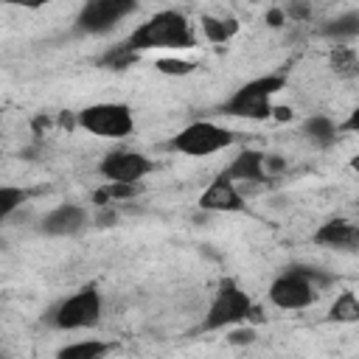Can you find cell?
<instances>
[{
    "instance_id": "1",
    "label": "cell",
    "mask_w": 359,
    "mask_h": 359,
    "mask_svg": "<svg viewBox=\"0 0 359 359\" xmlns=\"http://www.w3.org/2000/svg\"><path fill=\"white\" fill-rule=\"evenodd\" d=\"M123 45L132 53H143V50H191L196 45V36H194L191 20L182 11L163 8V11L151 14L146 22H140L123 39Z\"/></svg>"
},
{
    "instance_id": "2",
    "label": "cell",
    "mask_w": 359,
    "mask_h": 359,
    "mask_svg": "<svg viewBox=\"0 0 359 359\" xmlns=\"http://www.w3.org/2000/svg\"><path fill=\"white\" fill-rule=\"evenodd\" d=\"M325 283H331V275H325L314 266L292 264L269 283V303L283 311H303L317 303L320 289Z\"/></svg>"
},
{
    "instance_id": "3",
    "label": "cell",
    "mask_w": 359,
    "mask_h": 359,
    "mask_svg": "<svg viewBox=\"0 0 359 359\" xmlns=\"http://www.w3.org/2000/svg\"><path fill=\"white\" fill-rule=\"evenodd\" d=\"M283 87H286L283 73H266V76L250 79L222 104V112L230 118H244V121H269L275 115L272 98Z\"/></svg>"
},
{
    "instance_id": "4",
    "label": "cell",
    "mask_w": 359,
    "mask_h": 359,
    "mask_svg": "<svg viewBox=\"0 0 359 359\" xmlns=\"http://www.w3.org/2000/svg\"><path fill=\"white\" fill-rule=\"evenodd\" d=\"M252 314H255V303L238 286V280L222 278L216 292H213V297H210V303H208V311H205V320H202V331H227L233 325H241Z\"/></svg>"
},
{
    "instance_id": "5",
    "label": "cell",
    "mask_w": 359,
    "mask_h": 359,
    "mask_svg": "<svg viewBox=\"0 0 359 359\" xmlns=\"http://www.w3.org/2000/svg\"><path fill=\"white\" fill-rule=\"evenodd\" d=\"M101 311H104V297L95 283H87L73 294L62 297L48 311V323L56 331H84L101 323Z\"/></svg>"
},
{
    "instance_id": "6",
    "label": "cell",
    "mask_w": 359,
    "mask_h": 359,
    "mask_svg": "<svg viewBox=\"0 0 359 359\" xmlns=\"http://www.w3.org/2000/svg\"><path fill=\"white\" fill-rule=\"evenodd\" d=\"M76 123L101 137V140H123L126 135L135 132V115H132V107L123 104V101H98V104H90L84 109L76 112Z\"/></svg>"
},
{
    "instance_id": "7",
    "label": "cell",
    "mask_w": 359,
    "mask_h": 359,
    "mask_svg": "<svg viewBox=\"0 0 359 359\" xmlns=\"http://www.w3.org/2000/svg\"><path fill=\"white\" fill-rule=\"evenodd\" d=\"M233 143H236L233 129L213 123V121H191L168 140V149L188 154V157H210V154L230 149Z\"/></svg>"
},
{
    "instance_id": "8",
    "label": "cell",
    "mask_w": 359,
    "mask_h": 359,
    "mask_svg": "<svg viewBox=\"0 0 359 359\" xmlns=\"http://www.w3.org/2000/svg\"><path fill=\"white\" fill-rule=\"evenodd\" d=\"M137 8V0H84V6L76 14V34L84 36H101L109 34L115 25H121L132 11Z\"/></svg>"
},
{
    "instance_id": "9",
    "label": "cell",
    "mask_w": 359,
    "mask_h": 359,
    "mask_svg": "<svg viewBox=\"0 0 359 359\" xmlns=\"http://www.w3.org/2000/svg\"><path fill=\"white\" fill-rule=\"evenodd\" d=\"M151 171H154V160L146 157L143 151H135V149H112L98 163V174L109 182L140 185V180L149 177Z\"/></svg>"
},
{
    "instance_id": "10",
    "label": "cell",
    "mask_w": 359,
    "mask_h": 359,
    "mask_svg": "<svg viewBox=\"0 0 359 359\" xmlns=\"http://www.w3.org/2000/svg\"><path fill=\"white\" fill-rule=\"evenodd\" d=\"M87 224H90V213L84 205L62 202L39 219V233L50 238H67V236H79L81 230H87Z\"/></svg>"
},
{
    "instance_id": "11",
    "label": "cell",
    "mask_w": 359,
    "mask_h": 359,
    "mask_svg": "<svg viewBox=\"0 0 359 359\" xmlns=\"http://www.w3.org/2000/svg\"><path fill=\"white\" fill-rule=\"evenodd\" d=\"M199 208L208 213H238L244 210V196L236 188V180L227 171H219L210 185L199 194Z\"/></svg>"
},
{
    "instance_id": "12",
    "label": "cell",
    "mask_w": 359,
    "mask_h": 359,
    "mask_svg": "<svg viewBox=\"0 0 359 359\" xmlns=\"http://www.w3.org/2000/svg\"><path fill=\"white\" fill-rule=\"evenodd\" d=\"M314 244L339 250V252H356L359 250V224L348 219H328L314 230Z\"/></svg>"
},
{
    "instance_id": "13",
    "label": "cell",
    "mask_w": 359,
    "mask_h": 359,
    "mask_svg": "<svg viewBox=\"0 0 359 359\" xmlns=\"http://www.w3.org/2000/svg\"><path fill=\"white\" fill-rule=\"evenodd\" d=\"M236 182H266V154L261 149H241L224 168Z\"/></svg>"
},
{
    "instance_id": "14",
    "label": "cell",
    "mask_w": 359,
    "mask_h": 359,
    "mask_svg": "<svg viewBox=\"0 0 359 359\" xmlns=\"http://www.w3.org/2000/svg\"><path fill=\"white\" fill-rule=\"evenodd\" d=\"M328 67L337 79L342 81H351V79H359V53L353 45H345V42H337L328 53Z\"/></svg>"
},
{
    "instance_id": "15",
    "label": "cell",
    "mask_w": 359,
    "mask_h": 359,
    "mask_svg": "<svg viewBox=\"0 0 359 359\" xmlns=\"http://www.w3.org/2000/svg\"><path fill=\"white\" fill-rule=\"evenodd\" d=\"M303 135H306V140L311 146L325 149L339 137V123L334 118H328V115H311V118L303 121Z\"/></svg>"
},
{
    "instance_id": "16",
    "label": "cell",
    "mask_w": 359,
    "mask_h": 359,
    "mask_svg": "<svg viewBox=\"0 0 359 359\" xmlns=\"http://www.w3.org/2000/svg\"><path fill=\"white\" fill-rule=\"evenodd\" d=\"M320 34L331 42H348V39L359 36V11L351 8V11H342L331 20H325L320 25Z\"/></svg>"
},
{
    "instance_id": "17",
    "label": "cell",
    "mask_w": 359,
    "mask_h": 359,
    "mask_svg": "<svg viewBox=\"0 0 359 359\" xmlns=\"http://www.w3.org/2000/svg\"><path fill=\"white\" fill-rule=\"evenodd\" d=\"M115 345L112 342H104V339H79V342H70L65 348H59V359H104L107 353H112Z\"/></svg>"
},
{
    "instance_id": "18",
    "label": "cell",
    "mask_w": 359,
    "mask_h": 359,
    "mask_svg": "<svg viewBox=\"0 0 359 359\" xmlns=\"http://www.w3.org/2000/svg\"><path fill=\"white\" fill-rule=\"evenodd\" d=\"M199 22H202L205 39H208V42H216V45L230 42V39L238 34V20H236V17H210V14H205Z\"/></svg>"
},
{
    "instance_id": "19",
    "label": "cell",
    "mask_w": 359,
    "mask_h": 359,
    "mask_svg": "<svg viewBox=\"0 0 359 359\" xmlns=\"http://www.w3.org/2000/svg\"><path fill=\"white\" fill-rule=\"evenodd\" d=\"M328 323H359V294L345 289L337 294V300L328 306V314H325Z\"/></svg>"
},
{
    "instance_id": "20",
    "label": "cell",
    "mask_w": 359,
    "mask_h": 359,
    "mask_svg": "<svg viewBox=\"0 0 359 359\" xmlns=\"http://www.w3.org/2000/svg\"><path fill=\"white\" fill-rule=\"evenodd\" d=\"M140 185H132V182H109L104 180V185L95 191V205H112V202H121V199H132L137 196Z\"/></svg>"
},
{
    "instance_id": "21",
    "label": "cell",
    "mask_w": 359,
    "mask_h": 359,
    "mask_svg": "<svg viewBox=\"0 0 359 359\" xmlns=\"http://www.w3.org/2000/svg\"><path fill=\"white\" fill-rule=\"evenodd\" d=\"M25 199H28V194H25L22 188H17V185H3V188H0V219H8Z\"/></svg>"
},
{
    "instance_id": "22",
    "label": "cell",
    "mask_w": 359,
    "mask_h": 359,
    "mask_svg": "<svg viewBox=\"0 0 359 359\" xmlns=\"http://www.w3.org/2000/svg\"><path fill=\"white\" fill-rule=\"evenodd\" d=\"M154 67H157V73H165V76H188L196 70V65L188 59H157Z\"/></svg>"
},
{
    "instance_id": "23",
    "label": "cell",
    "mask_w": 359,
    "mask_h": 359,
    "mask_svg": "<svg viewBox=\"0 0 359 359\" xmlns=\"http://www.w3.org/2000/svg\"><path fill=\"white\" fill-rule=\"evenodd\" d=\"M339 132H353V135H359V104L348 112V118L339 123Z\"/></svg>"
},
{
    "instance_id": "24",
    "label": "cell",
    "mask_w": 359,
    "mask_h": 359,
    "mask_svg": "<svg viewBox=\"0 0 359 359\" xmlns=\"http://www.w3.org/2000/svg\"><path fill=\"white\" fill-rule=\"evenodd\" d=\"M230 342H252L255 339V331L252 328H230V337H227Z\"/></svg>"
},
{
    "instance_id": "25",
    "label": "cell",
    "mask_w": 359,
    "mask_h": 359,
    "mask_svg": "<svg viewBox=\"0 0 359 359\" xmlns=\"http://www.w3.org/2000/svg\"><path fill=\"white\" fill-rule=\"evenodd\" d=\"M6 6H17V8H42L48 6L50 0H3Z\"/></svg>"
}]
</instances>
